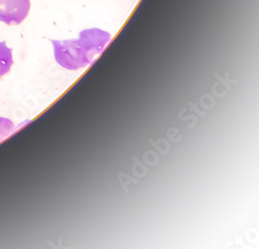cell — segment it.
I'll return each instance as SVG.
<instances>
[{
	"label": "cell",
	"mask_w": 259,
	"mask_h": 249,
	"mask_svg": "<svg viewBox=\"0 0 259 249\" xmlns=\"http://www.w3.org/2000/svg\"><path fill=\"white\" fill-rule=\"evenodd\" d=\"M110 38L111 35L107 31L91 28L82 30L78 38L52 39L55 60L60 67L70 71L86 68L102 53Z\"/></svg>",
	"instance_id": "obj_1"
},
{
	"label": "cell",
	"mask_w": 259,
	"mask_h": 249,
	"mask_svg": "<svg viewBox=\"0 0 259 249\" xmlns=\"http://www.w3.org/2000/svg\"><path fill=\"white\" fill-rule=\"evenodd\" d=\"M30 11V0H0V21L8 25H19Z\"/></svg>",
	"instance_id": "obj_2"
},
{
	"label": "cell",
	"mask_w": 259,
	"mask_h": 249,
	"mask_svg": "<svg viewBox=\"0 0 259 249\" xmlns=\"http://www.w3.org/2000/svg\"><path fill=\"white\" fill-rule=\"evenodd\" d=\"M15 123L11 119L0 117V141H3L5 138L10 136L15 131Z\"/></svg>",
	"instance_id": "obj_4"
},
{
	"label": "cell",
	"mask_w": 259,
	"mask_h": 249,
	"mask_svg": "<svg viewBox=\"0 0 259 249\" xmlns=\"http://www.w3.org/2000/svg\"><path fill=\"white\" fill-rule=\"evenodd\" d=\"M14 64L12 49L4 42H0V77L10 72Z\"/></svg>",
	"instance_id": "obj_3"
}]
</instances>
